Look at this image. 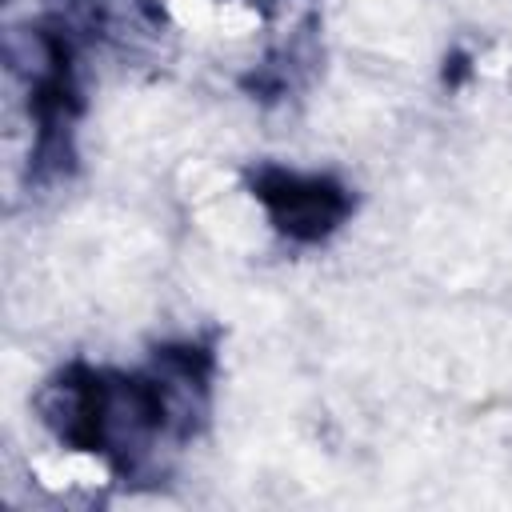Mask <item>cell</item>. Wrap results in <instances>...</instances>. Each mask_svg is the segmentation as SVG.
I'll return each mask as SVG.
<instances>
[{
	"label": "cell",
	"instance_id": "obj_2",
	"mask_svg": "<svg viewBox=\"0 0 512 512\" xmlns=\"http://www.w3.org/2000/svg\"><path fill=\"white\" fill-rule=\"evenodd\" d=\"M100 408L104 372L88 364H68L36 392L40 424L72 452H100Z\"/></svg>",
	"mask_w": 512,
	"mask_h": 512
},
{
	"label": "cell",
	"instance_id": "obj_1",
	"mask_svg": "<svg viewBox=\"0 0 512 512\" xmlns=\"http://www.w3.org/2000/svg\"><path fill=\"white\" fill-rule=\"evenodd\" d=\"M252 196L260 200L272 228L296 244L328 240L352 216V192L328 172H296L284 164H256Z\"/></svg>",
	"mask_w": 512,
	"mask_h": 512
}]
</instances>
